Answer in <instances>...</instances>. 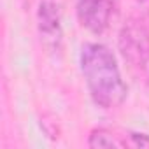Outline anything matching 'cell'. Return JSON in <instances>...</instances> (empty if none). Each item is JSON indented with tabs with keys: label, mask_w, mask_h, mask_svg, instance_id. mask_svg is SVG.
<instances>
[{
	"label": "cell",
	"mask_w": 149,
	"mask_h": 149,
	"mask_svg": "<svg viewBox=\"0 0 149 149\" xmlns=\"http://www.w3.org/2000/svg\"><path fill=\"white\" fill-rule=\"evenodd\" d=\"M81 72L91 100L102 109L119 107L128 95L114 53L100 42H88L79 56Z\"/></svg>",
	"instance_id": "1"
},
{
	"label": "cell",
	"mask_w": 149,
	"mask_h": 149,
	"mask_svg": "<svg viewBox=\"0 0 149 149\" xmlns=\"http://www.w3.org/2000/svg\"><path fill=\"white\" fill-rule=\"evenodd\" d=\"M118 44L130 72L149 86V28L139 19H130L123 25Z\"/></svg>",
	"instance_id": "2"
},
{
	"label": "cell",
	"mask_w": 149,
	"mask_h": 149,
	"mask_svg": "<svg viewBox=\"0 0 149 149\" xmlns=\"http://www.w3.org/2000/svg\"><path fill=\"white\" fill-rule=\"evenodd\" d=\"M37 30L42 46L49 53H56L61 47V9L58 0H40L37 9Z\"/></svg>",
	"instance_id": "3"
},
{
	"label": "cell",
	"mask_w": 149,
	"mask_h": 149,
	"mask_svg": "<svg viewBox=\"0 0 149 149\" xmlns=\"http://www.w3.org/2000/svg\"><path fill=\"white\" fill-rule=\"evenodd\" d=\"M76 13L79 23L91 33H104L114 13L112 0H77Z\"/></svg>",
	"instance_id": "4"
},
{
	"label": "cell",
	"mask_w": 149,
	"mask_h": 149,
	"mask_svg": "<svg viewBox=\"0 0 149 149\" xmlns=\"http://www.w3.org/2000/svg\"><path fill=\"white\" fill-rule=\"evenodd\" d=\"M90 147H149V135L137 132H116L109 128H95L88 137Z\"/></svg>",
	"instance_id": "5"
}]
</instances>
